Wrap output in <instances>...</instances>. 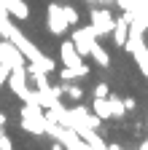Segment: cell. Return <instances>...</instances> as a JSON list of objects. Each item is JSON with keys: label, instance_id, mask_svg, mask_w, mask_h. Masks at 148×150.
<instances>
[{"label": "cell", "instance_id": "6da1fadb", "mask_svg": "<svg viewBox=\"0 0 148 150\" xmlns=\"http://www.w3.org/2000/svg\"><path fill=\"white\" fill-rule=\"evenodd\" d=\"M46 126H49V121H46V110L41 107V105H32V102H24V107H22V129L27 131V134H46Z\"/></svg>", "mask_w": 148, "mask_h": 150}, {"label": "cell", "instance_id": "7a4b0ae2", "mask_svg": "<svg viewBox=\"0 0 148 150\" xmlns=\"http://www.w3.org/2000/svg\"><path fill=\"white\" fill-rule=\"evenodd\" d=\"M89 24H92V30H94L97 38H108L113 32V27H116V16L108 8H102V6H94L89 11Z\"/></svg>", "mask_w": 148, "mask_h": 150}, {"label": "cell", "instance_id": "3957f363", "mask_svg": "<svg viewBox=\"0 0 148 150\" xmlns=\"http://www.w3.org/2000/svg\"><path fill=\"white\" fill-rule=\"evenodd\" d=\"M59 59H62V64H67V67L76 70L81 81L89 75V64L84 62V56L78 54V48H76V43H73V40H65V43L59 46Z\"/></svg>", "mask_w": 148, "mask_h": 150}, {"label": "cell", "instance_id": "277c9868", "mask_svg": "<svg viewBox=\"0 0 148 150\" xmlns=\"http://www.w3.org/2000/svg\"><path fill=\"white\" fill-rule=\"evenodd\" d=\"M46 27L51 35H65L70 30V22H67V16H65V8L59 3H49L46 8Z\"/></svg>", "mask_w": 148, "mask_h": 150}, {"label": "cell", "instance_id": "5b68a950", "mask_svg": "<svg viewBox=\"0 0 148 150\" xmlns=\"http://www.w3.org/2000/svg\"><path fill=\"white\" fill-rule=\"evenodd\" d=\"M70 40L76 43L81 56H92V46L97 43V35H94V30H92V24L89 27H78L76 24V30L70 32Z\"/></svg>", "mask_w": 148, "mask_h": 150}, {"label": "cell", "instance_id": "8992f818", "mask_svg": "<svg viewBox=\"0 0 148 150\" xmlns=\"http://www.w3.org/2000/svg\"><path fill=\"white\" fill-rule=\"evenodd\" d=\"M0 56H3V62H6L11 70L27 64V56L22 54V48L16 46L14 40H8V38H3V40H0Z\"/></svg>", "mask_w": 148, "mask_h": 150}, {"label": "cell", "instance_id": "52a82bcc", "mask_svg": "<svg viewBox=\"0 0 148 150\" xmlns=\"http://www.w3.org/2000/svg\"><path fill=\"white\" fill-rule=\"evenodd\" d=\"M27 81H30V75H27V64H24V67H14V70H11V75H8V88H11L16 97L22 99V102H24L27 91H30Z\"/></svg>", "mask_w": 148, "mask_h": 150}, {"label": "cell", "instance_id": "ba28073f", "mask_svg": "<svg viewBox=\"0 0 148 150\" xmlns=\"http://www.w3.org/2000/svg\"><path fill=\"white\" fill-rule=\"evenodd\" d=\"M8 40H14L16 46L22 48V54L27 56V62H38L41 56H43V54L38 51V46H35V43L30 40V38H24V32H22V30H16V27L11 30V38H8Z\"/></svg>", "mask_w": 148, "mask_h": 150}, {"label": "cell", "instance_id": "9c48e42d", "mask_svg": "<svg viewBox=\"0 0 148 150\" xmlns=\"http://www.w3.org/2000/svg\"><path fill=\"white\" fill-rule=\"evenodd\" d=\"M76 131L84 137L86 147H92V150H105V147H108V142H105V139L97 134V129H92V126H78Z\"/></svg>", "mask_w": 148, "mask_h": 150}, {"label": "cell", "instance_id": "30bf717a", "mask_svg": "<svg viewBox=\"0 0 148 150\" xmlns=\"http://www.w3.org/2000/svg\"><path fill=\"white\" fill-rule=\"evenodd\" d=\"M0 3H3V8L8 11L11 19H19V22L30 19V6L24 3V0H0Z\"/></svg>", "mask_w": 148, "mask_h": 150}, {"label": "cell", "instance_id": "8fae6325", "mask_svg": "<svg viewBox=\"0 0 148 150\" xmlns=\"http://www.w3.org/2000/svg\"><path fill=\"white\" fill-rule=\"evenodd\" d=\"M110 38H113V43H116L119 48L127 46V40H129V22H127L124 13L116 19V27H113V32H110Z\"/></svg>", "mask_w": 148, "mask_h": 150}, {"label": "cell", "instance_id": "7c38bea8", "mask_svg": "<svg viewBox=\"0 0 148 150\" xmlns=\"http://www.w3.org/2000/svg\"><path fill=\"white\" fill-rule=\"evenodd\" d=\"M92 110H94L102 121H110V118H113V107H110V99H108V97H94Z\"/></svg>", "mask_w": 148, "mask_h": 150}, {"label": "cell", "instance_id": "4fadbf2b", "mask_svg": "<svg viewBox=\"0 0 148 150\" xmlns=\"http://www.w3.org/2000/svg\"><path fill=\"white\" fill-rule=\"evenodd\" d=\"M92 56H94V62H97L100 67H108V64H110V54H108L100 43H94V46H92Z\"/></svg>", "mask_w": 148, "mask_h": 150}, {"label": "cell", "instance_id": "5bb4252c", "mask_svg": "<svg viewBox=\"0 0 148 150\" xmlns=\"http://www.w3.org/2000/svg\"><path fill=\"white\" fill-rule=\"evenodd\" d=\"M110 107H113V118H124V112H127V105H124V99L119 97V94H110Z\"/></svg>", "mask_w": 148, "mask_h": 150}, {"label": "cell", "instance_id": "9a60e30c", "mask_svg": "<svg viewBox=\"0 0 148 150\" xmlns=\"http://www.w3.org/2000/svg\"><path fill=\"white\" fill-rule=\"evenodd\" d=\"M65 97H67V99H73V102H81V99H84V88H81V86H76V83L70 81V83H65Z\"/></svg>", "mask_w": 148, "mask_h": 150}, {"label": "cell", "instance_id": "2e32d148", "mask_svg": "<svg viewBox=\"0 0 148 150\" xmlns=\"http://www.w3.org/2000/svg\"><path fill=\"white\" fill-rule=\"evenodd\" d=\"M59 78H62V83H70V81H81V78H78V72L73 70V67H67V64H62V70H59Z\"/></svg>", "mask_w": 148, "mask_h": 150}, {"label": "cell", "instance_id": "e0dca14e", "mask_svg": "<svg viewBox=\"0 0 148 150\" xmlns=\"http://www.w3.org/2000/svg\"><path fill=\"white\" fill-rule=\"evenodd\" d=\"M62 8H65V16H67L70 27H76V24L81 22V13H78V8H73V6H62Z\"/></svg>", "mask_w": 148, "mask_h": 150}, {"label": "cell", "instance_id": "ac0fdd59", "mask_svg": "<svg viewBox=\"0 0 148 150\" xmlns=\"http://www.w3.org/2000/svg\"><path fill=\"white\" fill-rule=\"evenodd\" d=\"M14 147V142H11V137L3 131V126H0V150H11Z\"/></svg>", "mask_w": 148, "mask_h": 150}, {"label": "cell", "instance_id": "d6986e66", "mask_svg": "<svg viewBox=\"0 0 148 150\" xmlns=\"http://www.w3.org/2000/svg\"><path fill=\"white\" fill-rule=\"evenodd\" d=\"M94 97H110L108 83H97V86H94Z\"/></svg>", "mask_w": 148, "mask_h": 150}, {"label": "cell", "instance_id": "ffe728a7", "mask_svg": "<svg viewBox=\"0 0 148 150\" xmlns=\"http://www.w3.org/2000/svg\"><path fill=\"white\" fill-rule=\"evenodd\" d=\"M124 105H127V110H135V107H137V102H135L132 97H124Z\"/></svg>", "mask_w": 148, "mask_h": 150}, {"label": "cell", "instance_id": "44dd1931", "mask_svg": "<svg viewBox=\"0 0 148 150\" xmlns=\"http://www.w3.org/2000/svg\"><path fill=\"white\" fill-rule=\"evenodd\" d=\"M140 147H143V150H148V139H143V142H140Z\"/></svg>", "mask_w": 148, "mask_h": 150}, {"label": "cell", "instance_id": "7402d4cb", "mask_svg": "<svg viewBox=\"0 0 148 150\" xmlns=\"http://www.w3.org/2000/svg\"><path fill=\"white\" fill-rule=\"evenodd\" d=\"M0 126H6V115H3V112H0Z\"/></svg>", "mask_w": 148, "mask_h": 150}]
</instances>
